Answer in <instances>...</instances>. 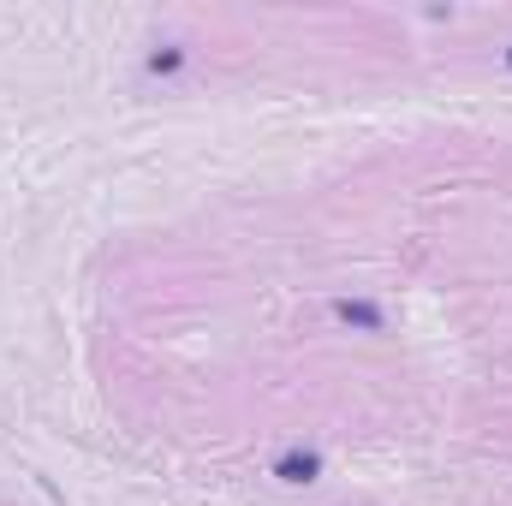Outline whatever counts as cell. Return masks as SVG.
<instances>
[{"instance_id": "obj_1", "label": "cell", "mask_w": 512, "mask_h": 506, "mask_svg": "<svg viewBox=\"0 0 512 506\" xmlns=\"http://www.w3.org/2000/svg\"><path fill=\"white\" fill-rule=\"evenodd\" d=\"M328 316L352 334H387V304H376V298H334Z\"/></svg>"}, {"instance_id": "obj_2", "label": "cell", "mask_w": 512, "mask_h": 506, "mask_svg": "<svg viewBox=\"0 0 512 506\" xmlns=\"http://www.w3.org/2000/svg\"><path fill=\"white\" fill-rule=\"evenodd\" d=\"M268 471H274V483H286V489H310V483H322V453H316V447H286Z\"/></svg>"}, {"instance_id": "obj_3", "label": "cell", "mask_w": 512, "mask_h": 506, "mask_svg": "<svg viewBox=\"0 0 512 506\" xmlns=\"http://www.w3.org/2000/svg\"><path fill=\"white\" fill-rule=\"evenodd\" d=\"M179 72H191V48L185 42H155L143 54V78H179Z\"/></svg>"}, {"instance_id": "obj_4", "label": "cell", "mask_w": 512, "mask_h": 506, "mask_svg": "<svg viewBox=\"0 0 512 506\" xmlns=\"http://www.w3.org/2000/svg\"><path fill=\"white\" fill-rule=\"evenodd\" d=\"M501 66H507V72H512V42H507V54H501Z\"/></svg>"}]
</instances>
